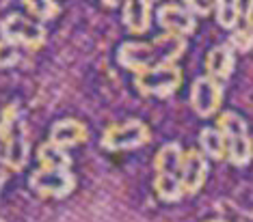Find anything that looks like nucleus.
<instances>
[{
    "label": "nucleus",
    "instance_id": "obj_1",
    "mask_svg": "<svg viewBox=\"0 0 253 222\" xmlns=\"http://www.w3.org/2000/svg\"><path fill=\"white\" fill-rule=\"evenodd\" d=\"M182 84V69L177 65H156L134 73V89L143 97H171Z\"/></svg>",
    "mask_w": 253,
    "mask_h": 222
},
{
    "label": "nucleus",
    "instance_id": "obj_2",
    "mask_svg": "<svg viewBox=\"0 0 253 222\" xmlns=\"http://www.w3.org/2000/svg\"><path fill=\"white\" fill-rule=\"evenodd\" d=\"M149 140H152V132L147 123H143L141 119H128V121L108 125L102 132L100 142L106 151H130L147 145Z\"/></svg>",
    "mask_w": 253,
    "mask_h": 222
},
{
    "label": "nucleus",
    "instance_id": "obj_3",
    "mask_svg": "<svg viewBox=\"0 0 253 222\" xmlns=\"http://www.w3.org/2000/svg\"><path fill=\"white\" fill-rule=\"evenodd\" d=\"M0 37L28 52H35L45 43V28L22 13H11L0 22Z\"/></svg>",
    "mask_w": 253,
    "mask_h": 222
},
{
    "label": "nucleus",
    "instance_id": "obj_4",
    "mask_svg": "<svg viewBox=\"0 0 253 222\" xmlns=\"http://www.w3.org/2000/svg\"><path fill=\"white\" fill-rule=\"evenodd\" d=\"M31 190H35L39 196H52V198H63L72 194L76 188V177L72 170H45L37 168L31 173L28 179Z\"/></svg>",
    "mask_w": 253,
    "mask_h": 222
},
{
    "label": "nucleus",
    "instance_id": "obj_5",
    "mask_svg": "<svg viewBox=\"0 0 253 222\" xmlns=\"http://www.w3.org/2000/svg\"><path fill=\"white\" fill-rule=\"evenodd\" d=\"M223 104V84L212 80L208 76H201L191 84V108L195 115L208 119L216 115Z\"/></svg>",
    "mask_w": 253,
    "mask_h": 222
},
{
    "label": "nucleus",
    "instance_id": "obj_6",
    "mask_svg": "<svg viewBox=\"0 0 253 222\" xmlns=\"http://www.w3.org/2000/svg\"><path fill=\"white\" fill-rule=\"evenodd\" d=\"M117 63L132 73H139L149 69V67L160 65L158 52L152 41H124L117 50Z\"/></svg>",
    "mask_w": 253,
    "mask_h": 222
},
{
    "label": "nucleus",
    "instance_id": "obj_7",
    "mask_svg": "<svg viewBox=\"0 0 253 222\" xmlns=\"http://www.w3.org/2000/svg\"><path fill=\"white\" fill-rule=\"evenodd\" d=\"M208 158L204 156L199 149H188L184 151L182 166H180V184L184 194H197L204 188L206 179H208Z\"/></svg>",
    "mask_w": 253,
    "mask_h": 222
},
{
    "label": "nucleus",
    "instance_id": "obj_8",
    "mask_svg": "<svg viewBox=\"0 0 253 222\" xmlns=\"http://www.w3.org/2000/svg\"><path fill=\"white\" fill-rule=\"evenodd\" d=\"M156 20L165 28V32H173V35H180V37L193 35L195 28H197L195 15L184 4H177V2L163 4L156 13Z\"/></svg>",
    "mask_w": 253,
    "mask_h": 222
},
{
    "label": "nucleus",
    "instance_id": "obj_9",
    "mask_svg": "<svg viewBox=\"0 0 253 222\" xmlns=\"http://www.w3.org/2000/svg\"><path fill=\"white\" fill-rule=\"evenodd\" d=\"M28 156H31V145H28L24 127L20 125L7 140L0 142V164H2V168L20 173L26 166Z\"/></svg>",
    "mask_w": 253,
    "mask_h": 222
},
{
    "label": "nucleus",
    "instance_id": "obj_10",
    "mask_svg": "<svg viewBox=\"0 0 253 222\" xmlns=\"http://www.w3.org/2000/svg\"><path fill=\"white\" fill-rule=\"evenodd\" d=\"M89 138V129L87 125L78 119H59L52 127H50V142L63 147V149H70V147L83 145Z\"/></svg>",
    "mask_w": 253,
    "mask_h": 222
},
{
    "label": "nucleus",
    "instance_id": "obj_11",
    "mask_svg": "<svg viewBox=\"0 0 253 222\" xmlns=\"http://www.w3.org/2000/svg\"><path fill=\"white\" fill-rule=\"evenodd\" d=\"M234 65H236L234 50L229 48L227 43L214 45V48L206 54V76L216 82L227 80L234 71Z\"/></svg>",
    "mask_w": 253,
    "mask_h": 222
},
{
    "label": "nucleus",
    "instance_id": "obj_12",
    "mask_svg": "<svg viewBox=\"0 0 253 222\" xmlns=\"http://www.w3.org/2000/svg\"><path fill=\"white\" fill-rule=\"evenodd\" d=\"M152 2L147 0H128L124 2V11H122V20L128 32L132 35H143L149 31L152 26Z\"/></svg>",
    "mask_w": 253,
    "mask_h": 222
},
{
    "label": "nucleus",
    "instance_id": "obj_13",
    "mask_svg": "<svg viewBox=\"0 0 253 222\" xmlns=\"http://www.w3.org/2000/svg\"><path fill=\"white\" fill-rule=\"evenodd\" d=\"M154 48L158 52L160 65H177V61L186 52V37L173 35V32H163L154 37Z\"/></svg>",
    "mask_w": 253,
    "mask_h": 222
},
{
    "label": "nucleus",
    "instance_id": "obj_14",
    "mask_svg": "<svg viewBox=\"0 0 253 222\" xmlns=\"http://www.w3.org/2000/svg\"><path fill=\"white\" fill-rule=\"evenodd\" d=\"M182 158H184V149L180 147V142H167V145H163L156 156H154L156 175H180Z\"/></svg>",
    "mask_w": 253,
    "mask_h": 222
},
{
    "label": "nucleus",
    "instance_id": "obj_15",
    "mask_svg": "<svg viewBox=\"0 0 253 222\" xmlns=\"http://www.w3.org/2000/svg\"><path fill=\"white\" fill-rule=\"evenodd\" d=\"M37 162H39V168H45V170H70L72 166V158L67 149H63V147L54 145L50 140L39 145Z\"/></svg>",
    "mask_w": 253,
    "mask_h": 222
},
{
    "label": "nucleus",
    "instance_id": "obj_16",
    "mask_svg": "<svg viewBox=\"0 0 253 222\" xmlns=\"http://www.w3.org/2000/svg\"><path fill=\"white\" fill-rule=\"evenodd\" d=\"M199 147L201 153L212 160H225L227 158V142L225 136L218 132L216 127H201L199 132Z\"/></svg>",
    "mask_w": 253,
    "mask_h": 222
},
{
    "label": "nucleus",
    "instance_id": "obj_17",
    "mask_svg": "<svg viewBox=\"0 0 253 222\" xmlns=\"http://www.w3.org/2000/svg\"><path fill=\"white\" fill-rule=\"evenodd\" d=\"M154 190H156L160 201H165V203H177L184 196V190H182L177 175H156Z\"/></svg>",
    "mask_w": 253,
    "mask_h": 222
},
{
    "label": "nucleus",
    "instance_id": "obj_18",
    "mask_svg": "<svg viewBox=\"0 0 253 222\" xmlns=\"http://www.w3.org/2000/svg\"><path fill=\"white\" fill-rule=\"evenodd\" d=\"M214 127L221 132L223 136H225V140H232V138H240V136H249V132H247V123L245 119L240 115H236V112L232 110H225L218 115V121Z\"/></svg>",
    "mask_w": 253,
    "mask_h": 222
},
{
    "label": "nucleus",
    "instance_id": "obj_19",
    "mask_svg": "<svg viewBox=\"0 0 253 222\" xmlns=\"http://www.w3.org/2000/svg\"><path fill=\"white\" fill-rule=\"evenodd\" d=\"M214 13H216V24L232 31V28H238V22L243 18V4L240 2H234V0H218L216 7H214Z\"/></svg>",
    "mask_w": 253,
    "mask_h": 222
},
{
    "label": "nucleus",
    "instance_id": "obj_20",
    "mask_svg": "<svg viewBox=\"0 0 253 222\" xmlns=\"http://www.w3.org/2000/svg\"><path fill=\"white\" fill-rule=\"evenodd\" d=\"M227 142V160L234 166H245L253 158V140L249 136H240V138L225 140Z\"/></svg>",
    "mask_w": 253,
    "mask_h": 222
},
{
    "label": "nucleus",
    "instance_id": "obj_21",
    "mask_svg": "<svg viewBox=\"0 0 253 222\" xmlns=\"http://www.w3.org/2000/svg\"><path fill=\"white\" fill-rule=\"evenodd\" d=\"M26 11L33 15V18H37L39 22H48L59 15V2H54V0H26L24 2Z\"/></svg>",
    "mask_w": 253,
    "mask_h": 222
},
{
    "label": "nucleus",
    "instance_id": "obj_22",
    "mask_svg": "<svg viewBox=\"0 0 253 222\" xmlns=\"http://www.w3.org/2000/svg\"><path fill=\"white\" fill-rule=\"evenodd\" d=\"M229 48L236 50V52H249V50L253 48V31L251 28H236V31L232 32V37H229Z\"/></svg>",
    "mask_w": 253,
    "mask_h": 222
},
{
    "label": "nucleus",
    "instance_id": "obj_23",
    "mask_svg": "<svg viewBox=\"0 0 253 222\" xmlns=\"http://www.w3.org/2000/svg\"><path fill=\"white\" fill-rule=\"evenodd\" d=\"M20 63V48L11 41L0 39V69H9V67Z\"/></svg>",
    "mask_w": 253,
    "mask_h": 222
},
{
    "label": "nucleus",
    "instance_id": "obj_24",
    "mask_svg": "<svg viewBox=\"0 0 253 222\" xmlns=\"http://www.w3.org/2000/svg\"><path fill=\"white\" fill-rule=\"evenodd\" d=\"M184 7L191 11L195 18H197V15L206 18V15H208L210 11H214L216 2H212V0H204V2H197V0H188V2H184Z\"/></svg>",
    "mask_w": 253,
    "mask_h": 222
},
{
    "label": "nucleus",
    "instance_id": "obj_25",
    "mask_svg": "<svg viewBox=\"0 0 253 222\" xmlns=\"http://www.w3.org/2000/svg\"><path fill=\"white\" fill-rule=\"evenodd\" d=\"M245 22H247V28L253 31V2L247 4V11H245Z\"/></svg>",
    "mask_w": 253,
    "mask_h": 222
},
{
    "label": "nucleus",
    "instance_id": "obj_26",
    "mask_svg": "<svg viewBox=\"0 0 253 222\" xmlns=\"http://www.w3.org/2000/svg\"><path fill=\"white\" fill-rule=\"evenodd\" d=\"M4 179H7V168H0V188H2Z\"/></svg>",
    "mask_w": 253,
    "mask_h": 222
},
{
    "label": "nucleus",
    "instance_id": "obj_27",
    "mask_svg": "<svg viewBox=\"0 0 253 222\" xmlns=\"http://www.w3.org/2000/svg\"><path fill=\"white\" fill-rule=\"evenodd\" d=\"M208 222H225V220H208Z\"/></svg>",
    "mask_w": 253,
    "mask_h": 222
}]
</instances>
